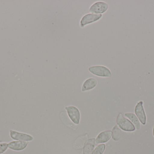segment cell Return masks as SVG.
Returning a JSON list of instances; mask_svg holds the SVG:
<instances>
[{"label":"cell","mask_w":154,"mask_h":154,"mask_svg":"<svg viewBox=\"0 0 154 154\" xmlns=\"http://www.w3.org/2000/svg\"><path fill=\"white\" fill-rule=\"evenodd\" d=\"M116 123L120 129L125 132H132L135 131L136 128L133 124L123 116L121 113L118 116Z\"/></svg>","instance_id":"1"},{"label":"cell","mask_w":154,"mask_h":154,"mask_svg":"<svg viewBox=\"0 0 154 154\" xmlns=\"http://www.w3.org/2000/svg\"><path fill=\"white\" fill-rule=\"evenodd\" d=\"M89 71L93 75L103 77H109L111 72L109 69L103 66H94L90 67Z\"/></svg>","instance_id":"2"},{"label":"cell","mask_w":154,"mask_h":154,"mask_svg":"<svg viewBox=\"0 0 154 154\" xmlns=\"http://www.w3.org/2000/svg\"><path fill=\"white\" fill-rule=\"evenodd\" d=\"M108 5L104 2H97L94 3L90 7V12L95 14H101L104 13L108 9Z\"/></svg>","instance_id":"3"},{"label":"cell","mask_w":154,"mask_h":154,"mask_svg":"<svg viewBox=\"0 0 154 154\" xmlns=\"http://www.w3.org/2000/svg\"><path fill=\"white\" fill-rule=\"evenodd\" d=\"M102 17V14H88L84 15L81 20L80 26L83 28L86 25L90 24L95 22L97 21Z\"/></svg>","instance_id":"4"},{"label":"cell","mask_w":154,"mask_h":154,"mask_svg":"<svg viewBox=\"0 0 154 154\" xmlns=\"http://www.w3.org/2000/svg\"><path fill=\"white\" fill-rule=\"evenodd\" d=\"M135 113L139 121L143 124L146 125V116L143 107V102L142 100L137 102L134 108Z\"/></svg>","instance_id":"5"},{"label":"cell","mask_w":154,"mask_h":154,"mask_svg":"<svg viewBox=\"0 0 154 154\" xmlns=\"http://www.w3.org/2000/svg\"><path fill=\"white\" fill-rule=\"evenodd\" d=\"M65 108L71 121L75 124H79L80 119V113L79 109L74 106L66 107Z\"/></svg>","instance_id":"6"},{"label":"cell","mask_w":154,"mask_h":154,"mask_svg":"<svg viewBox=\"0 0 154 154\" xmlns=\"http://www.w3.org/2000/svg\"><path fill=\"white\" fill-rule=\"evenodd\" d=\"M10 135L13 140H15V141L29 142V141H32L33 139V137L30 135L24 134V133H20L12 130H10Z\"/></svg>","instance_id":"7"},{"label":"cell","mask_w":154,"mask_h":154,"mask_svg":"<svg viewBox=\"0 0 154 154\" xmlns=\"http://www.w3.org/2000/svg\"><path fill=\"white\" fill-rule=\"evenodd\" d=\"M28 143H29L26 141H12L8 144V148L13 151H21L26 148Z\"/></svg>","instance_id":"8"},{"label":"cell","mask_w":154,"mask_h":154,"mask_svg":"<svg viewBox=\"0 0 154 154\" xmlns=\"http://www.w3.org/2000/svg\"><path fill=\"white\" fill-rule=\"evenodd\" d=\"M112 136V132L110 131H105L101 132L97 137L96 143H103L108 142Z\"/></svg>","instance_id":"9"},{"label":"cell","mask_w":154,"mask_h":154,"mask_svg":"<svg viewBox=\"0 0 154 154\" xmlns=\"http://www.w3.org/2000/svg\"><path fill=\"white\" fill-rule=\"evenodd\" d=\"M97 81L94 78H90L85 80L82 85V91H86L91 90L97 86Z\"/></svg>","instance_id":"10"},{"label":"cell","mask_w":154,"mask_h":154,"mask_svg":"<svg viewBox=\"0 0 154 154\" xmlns=\"http://www.w3.org/2000/svg\"><path fill=\"white\" fill-rule=\"evenodd\" d=\"M95 146V138H91L86 141L83 148V154H91Z\"/></svg>","instance_id":"11"},{"label":"cell","mask_w":154,"mask_h":154,"mask_svg":"<svg viewBox=\"0 0 154 154\" xmlns=\"http://www.w3.org/2000/svg\"><path fill=\"white\" fill-rule=\"evenodd\" d=\"M125 116L130 120V122L134 124L137 129L139 130L140 129L141 127L140 121L134 114L132 113H127L125 114Z\"/></svg>","instance_id":"12"},{"label":"cell","mask_w":154,"mask_h":154,"mask_svg":"<svg viewBox=\"0 0 154 154\" xmlns=\"http://www.w3.org/2000/svg\"><path fill=\"white\" fill-rule=\"evenodd\" d=\"M121 130L118 127L117 125H116L112 129V138L115 141H118L120 139L121 136Z\"/></svg>","instance_id":"13"},{"label":"cell","mask_w":154,"mask_h":154,"mask_svg":"<svg viewBox=\"0 0 154 154\" xmlns=\"http://www.w3.org/2000/svg\"><path fill=\"white\" fill-rule=\"evenodd\" d=\"M105 145L104 144L98 146L91 154H103L105 150Z\"/></svg>","instance_id":"14"},{"label":"cell","mask_w":154,"mask_h":154,"mask_svg":"<svg viewBox=\"0 0 154 154\" xmlns=\"http://www.w3.org/2000/svg\"><path fill=\"white\" fill-rule=\"evenodd\" d=\"M8 148V144L7 143H0V154L5 152Z\"/></svg>","instance_id":"15"},{"label":"cell","mask_w":154,"mask_h":154,"mask_svg":"<svg viewBox=\"0 0 154 154\" xmlns=\"http://www.w3.org/2000/svg\"><path fill=\"white\" fill-rule=\"evenodd\" d=\"M153 136L154 137V127L153 128Z\"/></svg>","instance_id":"16"}]
</instances>
